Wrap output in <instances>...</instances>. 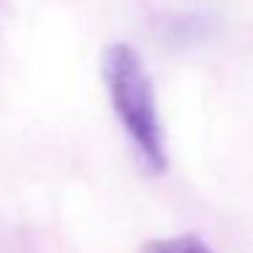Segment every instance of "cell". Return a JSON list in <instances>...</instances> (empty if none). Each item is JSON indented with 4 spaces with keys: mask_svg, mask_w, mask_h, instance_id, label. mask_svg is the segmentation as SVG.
<instances>
[{
    "mask_svg": "<svg viewBox=\"0 0 253 253\" xmlns=\"http://www.w3.org/2000/svg\"><path fill=\"white\" fill-rule=\"evenodd\" d=\"M101 77L112 109L136 147L144 169L150 174H164L169 169L166 136L158 115L153 77L144 68L139 52L123 41L109 44L101 55Z\"/></svg>",
    "mask_w": 253,
    "mask_h": 253,
    "instance_id": "1",
    "label": "cell"
},
{
    "mask_svg": "<svg viewBox=\"0 0 253 253\" xmlns=\"http://www.w3.org/2000/svg\"><path fill=\"white\" fill-rule=\"evenodd\" d=\"M144 253H215V251L196 234H174L147 242Z\"/></svg>",
    "mask_w": 253,
    "mask_h": 253,
    "instance_id": "2",
    "label": "cell"
}]
</instances>
